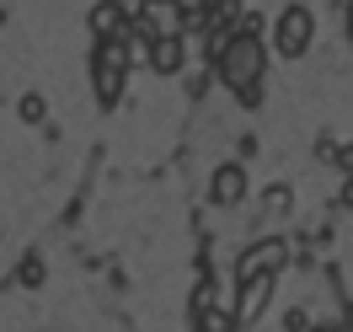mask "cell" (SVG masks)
Listing matches in <instances>:
<instances>
[{
    "label": "cell",
    "instance_id": "obj_1",
    "mask_svg": "<svg viewBox=\"0 0 353 332\" xmlns=\"http://www.w3.org/2000/svg\"><path fill=\"white\" fill-rule=\"evenodd\" d=\"M316 38V11L310 6H289L279 27H273V43L284 48V54H305V43Z\"/></svg>",
    "mask_w": 353,
    "mask_h": 332
},
{
    "label": "cell",
    "instance_id": "obj_2",
    "mask_svg": "<svg viewBox=\"0 0 353 332\" xmlns=\"http://www.w3.org/2000/svg\"><path fill=\"white\" fill-rule=\"evenodd\" d=\"M123 70H129V48L123 43L97 48V91H102V102H112V97L123 91Z\"/></svg>",
    "mask_w": 353,
    "mask_h": 332
},
{
    "label": "cell",
    "instance_id": "obj_3",
    "mask_svg": "<svg viewBox=\"0 0 353 332\" xmlns=\"http://www.w3.org/2000/svg\"><path fill=\"white\" fill-rule=\"evenodd\" d=\"M268 295H273V273H257V279H241V300H236V322H257L268 306Z\"/></svg>",
    "mask_w": 353,
    "mask_h": 332
},
{
    "label": "cell",
    "instance_id": "obj_4",
    "mask_svg": "<svg viewBox=\"0 0 353 332\" xmlns=\"http://www.w3.org/2000/svg\"><path fill=\"white\" fill-rule=\"evenodd\" d=\"M289 257V246L284 242H257L252 252H246V263H241V279H257V273H279Z\"/></svg>",
    "mask_w": 353,
    "mask_h": 332
},
{
    "label": "cell",
    "instance_id": "obj_5",
    "mask_svg": "<svg viewBox=\"0 0 353 332\" xmlns=\"http://www.w3.org/2000/svg\"><path fill=\"white\" fill-rule=\"evenodd\" d=\"M182 59H188V38L161 32V38L150 43V65H155V70H182Z\"/></svg>",
    "mask_w": 353,
    "mask_h": 332
},
{
    "label": "cell",
    "instance_id": "obj_6",
    "mask_svg": "<svg viewBox=\"0 0 353 332\" xmlns=\"http://www.w3.org/2000/svg\"><path fill=\"white\" fill-rule=\"evenodd\" d=\"M241 193H246V172L236 166V161L220 166V172H214V204H236Z\"/></svg>",
    "mask_w": 353,
    "mask_h": 332
},
{
    "label": "cell",
    "instance_id": "obj_7",
    "mask_svg": "<svg viewBox=\"0 0 353 332\" xmlns=\"http://www.w3.org/2000/svg\"><path fill=\"white\" fill-rule=\"evenodd\" d=\"M199 327L203 332H230V327H236V316H230V306H209L199 316Z\"/></svg>",
    "mask_w": 353,
    "mask_h": 332
},
{
    "label": "cell",
    "instance_id": "obj_8",
    "mask_svg": "<svg viewBox=\"0 0 353 332\" xmlns=\"http://www.w3.org/2000/svg\"><path fill=\"white\" fill-rule=\"evenodd\" d=\"M289 199H294L289 188H268V193H263V209H268V215H284V209H289Z\"/></svg>",
    "mask_w": 353,
    "mask_h": 332
},
{
    "label": "cell",
    "instance_id": "obj_9",
    "mask_svg": "<svg viewBox=\"0 0 353 332\" xmlns=\"http://www.w3.org/2000/svg\"><path fill=\"white\" fill-rule=\"evenodd\" d=\"M22 118H27V124L43 118V97H38V91H27V97H22Z\"/></svg>",
    "mask_w": 353,
    "mask_h": 332
},
{
    "label": "cell",
    "instance_id": "obj_10",
    "mask_svg": "<svg viewBox=\"0 0 353 332\" xmlns=\"http://www.w3.org/2000/svg\"><path fill=\"white\" fill-rule=\"evenodd\" d=\"M43 279V263H22V284H38Z\"/></svg>",
    "mask_w": 353,
    "mask_h": 332
},
{
    "label": "cell",
    "instance_id": "obj_11",
    "mask_svg": "<svg viewBox=\"0 0 353 332\" xmlns=\"http://www.w3.org/2000/svg\"><path fill=\"white\" fill-rule=\"evenodd\" d=\"M343 204H348V209H353V182H348V188H343Z\"/></svg>",
    "mask_w": 353,
    "mask_h": 332
},
{
    "label": "cell",
    "instance_id": "obj_12",
    "mask_svg": "<svg viewBox=\"0 0 353 332\" xmlns=\"http://www.w3.org/2000/svg\"><path fill=\"white\" fill-rule=\"evenodd\" d=\"M343 166H348V172H353V145H348V155H343Z\"/></svg>",
    "mask_w": 353,
    "mask_h": 332
},
{
    "label": "cell",
    "instance_id": "obj_13",
    "mask_svg": "<svg viewBox=\"0 0 353 332\" xmlns=\"http://www.w3.org/2000/svg\"><path fill=\"white\" fill-rule=\"evenodd\" d=\"M310 332H337V327H310Z\"/></svg>",
    "mask_w": 353,
    "mask_h": 332
},
{
    "label": "cell",
    "instance_id": "obj_14",
    "mask_svg": "<svg viewBox=\"0 0 353 332\" xmlns=\"http://www.w3.org/2000/svg\"><path fill=\"white\" fill-rule=\"evenodd\" d=\"M348 327H353V311H348Z\"/></svg>",
    "mask_w": 353,
    "mask_h": 332
}]
</instances>
